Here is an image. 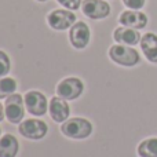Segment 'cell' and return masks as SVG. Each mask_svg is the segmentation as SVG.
<instances>
[{"mask_svg":"<svg viewBox=\"0 0 157 157\" xmlns=\"http://www.w3.org/2000/svg\"><path fill=\"white\" fill-rule=\"evenodd\" d=\"M61 132L69 139H87L94 131L92 123L84 117H72L61 124Z\"/></svg>","mask_w":157,"mask_h":157,"instance_id":"obj_1","label":"cell"},{"mask_svg":"<svg viewBox=\"0 0 157 157\" xmlns=\"http://www.w3.org/2000/svg\"><path fill=\"white\" fill-rule=\"evenodd\" d=\"M109 58L114 63L124 68H134L141 63V54L136 48L124 44H113L108 51Z\"/></svg>","mask_w":157,"mask_h":157,"instance_id":"obj_2","label":"cell"},{"mask_svg":"<svg viewBox=\"0 0 157 157\" xmlns=\"http://www.w3.org/2000/svg\"><path fill=\"white\" fill-rule=\"evenodd\" d=\"M18 132L30 141H40L48 132V125L40 119H26L18 124Z\"/></svg>","mask_w":157,"mask_h":157,"instance_id":"obj_3","label":"cell"},{"mask_svg":"<svg viewBox=\"0 0 157 157\" xmlns=\"http://www.w3.org/2000/svg\"><path fill=\"white\" fill-rule=\"evenodd\" d=\"M25 101L24 97L18 92L10 95L4 102V112H6V119L11 124H19L24 121L25 117Z\"/></svg>","mask_w":157,"mask_h":157,"instance_id":"obj_4","label":"cell"},{"mask_svg":"<svg viewBox=\"0 0 157 157\" xmlns=\"http://www.w3.org/2000/svg\"><path fill=\"white\" fill-rule=\"evenodd\" d=\"M76 18L77 17L73 11L66 10V8H57L47 15V24L51 29L61 32V30L71 29L77 22Z\"/></svg>","mask_w":157,"mask_h":157,"instance_id":"obj_5","label":"cell"},{"mask_svg":"<svg viewBox=\"0 0 157 157\" xmlns=\"http://www.w3.org/2000/svg\"><path fill=\"white\" fill-rule=\"evenodd\" d=\"M24 101H25V108L26 112L30 113L35 117H41L48 112V103L50 101H47L46 95L40 91H28L24 95Z\"/></svg>","mask_w":157,"mask_h":157,"instance_id":"obj_6","label":"cell"},{"mask_svg":"<svg viewBox=\"0 0 157 157\" xmlns=\"http://www.w3.org/2000/svg\"><path fill=\"white\" fill-rule=\"evenodd\" d=\"M84 92V83L78 77H66L57 86V95L66 101H75Z\"/></svg>","mask_w":157,"mask_h":157,"instance_id":"obj_7","label":"cell"},{"mask_svg":"<svg viewBox=\"0 0 157 157\" xmlns=\"http://www.w3.org/2000/svg\"><path fill=\"white\" fill-rule=\"evenodd\" d=\"M81 11L90 19H105L110 15V4L106 0H83Z\"/></svg>","mask_w":157,"mask_h":157,"instance_id":"obj_8","label":"cell"},{"mask_svg":"<svg viewBox=\"0 0 157 157\" xmlns=\"http://www.w3.org/2000/svg\"><path fill=\"white\" fill-rule=\"evenodd\" d=\"M90 40H91V30L86 22L77 21L69 29V41L76 50L86 48L90 44Z\"/></svg>","mask_w":157,"mask_h":157,"instance_id":"obj_9","label":"cell"},{"mask_svg":"<svg viewBox=\"0 0 157 157\" xmlns=\"http://www.w3.org/2000/svg\"><path fill=\"white\" fill-rule=\"evenodd\" d=\"M119 24L121 26L132 28V29L141 30L145 29L149 24V17L141 10H124L119 17Z\"/></svg>","mask_w":157,"mask_h":157,"instance_id":"obj_10","label":"cell"},{"mask_svg":"<svg viewBox=\"0 0 157 157\" xmlns=\"http://www.w3.org/2000/svg\"><path fill=\"white\" fill-rule=\"evenodd\" d=\"M48 113L50 117L54 120L55 123H65L71 116V106L66 102V99L61 97H52L48 103Z\"/></svg>","mask_w":157,"mask_h":157,"instance_id":"obj_11","label":"cell"},{"mask_svg":"<svg viewBox=\"0 0 157 157\" xmlns=\"http://www.w3.org/2000/svg\"><path fill=\"white\" fill-rule=\"evenodd\" d=\"M113 39L117 44H124V46H136L141 43L142 35L139 30L132 29V28L127 26H119L114 29L113 32Z\"/></svg>","mask_w":157,"mask_h":157,"instance_id":"obj_12","label":"cell"},{"mask_svg":"<svg viewBox=\"0 0 157 157\" xmlns=\"http://www.w3.org/2000/svg\"><path fill=\"white\" fill-rule=\"evenodd\" d=\"M141 51L150 63H157V33L146 32L141 39Z\"/></svg>","mask_w":157,"mask_h":157,"instance_id":"obj_13","label":"cell"},{"mask_svg":"<svg viewBox=\"0 0 157 157\" xmlns=\"http://www.w3.org/2000/svg\"><path fill=\"white\" fill-rule=\"evenodd\" d=\"M19 152V142L15 135L6 134L0 138V157H17Z\"/></svg>","mask_w":157,"mask_h":157,"instance_id":"obj_14","label":"cell"},{"mask_svg":"<svg viewBox=\"0 0 157 157\" xmlns=\"http://www.w3.org/2000/svg\"><path fill=\"white\" fill-rule=\"evenodd\" d=\"M136 153L139 157H157V136H150L139 142Z\"/></svg>","mask_w":157,"mask_h":157,"instance_id":"obj_15","label":"cell"},{"mask_svg":"<svg viewBox=\"0 0 157 157\" xmlns=\"http://www.w3.org/2000/svg\"><path fill=\"white\" fill-rule=\"evenodd\" d=\"M18 83L14 77H0V99H7L10 95L15 94Z\"/></svg>","mask_w":157,"mask_h":157,"instance_id":"obj_16","label":"cell"},{"mask_svg":"<svg viewBox=\"0 0 157 157\" xmlns=\"http://www.w3.org/2000/svg\"><path fill=\"white\" fill-rule=\"evenodd\" d=\"M11 71V61L6 51L0 50V77H6Z\"/></svg>","mask_w":157,"mask_h":157,"instance_id":"obj_17","label":"cell"},{"mask_svg":"<svg viewBox=\"0 0 157 157\" xmlns=\"http://www.w3.org/2000/svg\"><path fill=\"white\" fill-rule=\"evenodd\" d=\"M58 4H61L63 8L71 11H76L78 8H81V3L83 0H57Z\"/></svg>","mask_w":157,"mask_h":157,"instance_id":"obj_18","label":"cell"},{"mask_svg":"<svg viewBox=\"0 0 157 157\" xmlns=\"http://www.w3.org/2000/svg\"><path fill=\"white\" fill-rule=\"evenodd\" d=\"M121 2L130 10H142L146 4V0H121Z\"/></svg>","mask_w":157,"mask_h":157,"instance_id":"obj_19","label":"cell"},{"mask_svg":"<svg viewBox=\"0 0 157 157\" xmlns=\"http://www.w3.org/2000/svg\"><path fill=\"white\" fill-rule=\"evenodd\" d=\"M6 119V112H4V106L0 103V121H3V120Z\"/></svg>","mask_w":157,"mask_h":157,"instance_id":"obj_20","label":"cell"},{"mask_svg":"<svg viewBox=\"0 0 157 157\" xmlns=\"http://www.w3.org/2000/svg\"><path fill=\"white\" fill-rule=\"evenodd\" d=\"M36 2H40V3H44V2H47V0H36Z\"/></svg>","mask_w":157,"mask_h":157,"instance_id":"obj_21","label":"cell"},{"mask_svg":"<svg viewBox=\"0 0 157 157\" xmlns=\"http://www.w3.org/2000/svg\"><path fill=\"white\" fill-rule=\"evenodd\" d=\"M0 138H2V128H0Z\"/></svg>","mask_w":157,"mask_h":157,"instance_id":"obj_22","label":"cell"}]
</instances>
